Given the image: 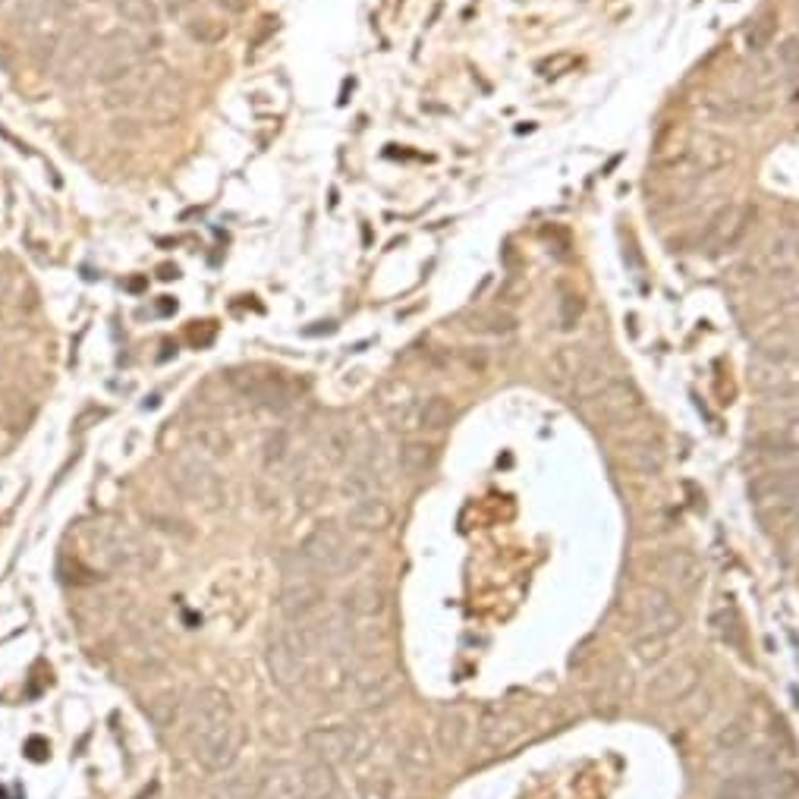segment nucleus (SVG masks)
Wrapping results in <instances>:
<instances>
[{"label": "nucleus", "mask_w": 799, "mask_h": 799, "mask_svg": "<svg viewBox=\"0 0 799 799\" xmlns=\"http://www.w3.org/2000/svg\"><path fill=\"white\" fill-rule=\"evenodd\" d=\"M170 485H174L186 501L199 504L205 510H218L224 504V485L221 475L211 469V463L199 453H180L170 463Z\"/></svg>", "instance_id": "3"}, {"label": "nucleus", "mask_w": 799, "mask_h": 799, "mask_svg": "<svg viewBox=\"0 0 799 799\" xmlns=\"http://www.w3.org/2000/svg\"><path fill=\"white\" fill-rule=\"evenodd\" d=\"M469 331H475V334H494V337L513 334L516 331V318L507 315V312H479V315L469 318Z\"/></svg>", "instance_id": "40"}, {"label": "nucleus", "mask_w": 799, "mask_h": 799, "mask_svg": "<svg viewBox=\"0 0 799 799\" xmlns=\"http://www.w3.org/2000/svg\"><path fill=\"white\" fill-rule=\"evenodd\" d=\"M796 485H799V472L790 469V466H777V469L759 475V479H752L749 494H752L755 507H762V504H768L774 498H781V494L793 491Z\"/></svg>", "instance_id": "19"}, {"label": "nucleus", "mask_w": 799, "mask_h": 799, "mask_svg": "<svg viewBox=\"0 0 799 799\" xmlns=\"http://www.w3.org/2000/svg\"><path fill=\"white\" fill-rule=\"evenodd\" d=\"M4 4H7V0H0V7H4Z\"/></svg>", "instance_id": "57"}, {"label": "nucleus", "mask_w": 799, "mask_h": 799, "mask_svg": "<svg viewBox=\"0 0 799 799\" xmlns=\"http://www.w3.org/2000/svg\"><path fill=\"white\" fill-rule=\"evenodd\" d=\"M139 101V92L136 89H120V92H107L104 98V107H129V104H136Z\"/></svg>", "instance_id": "49"}, {"label": "nucleus", "mask_w": 799, "mask_h": 799, "mask_svg": "<svg viewBox=\"0 0 799 799\" xmlns=\"http://www.w3.org/2000/svg\"><path fill=\"white\" fill-rule=\"evenodd\" d=\"M265 655H268L271 680L284 689V693H296V689L302 686V680H306V655H302L293 645L287 626H277V630H271Z\"/></svg>", "instance_id": "7"}, {"label": "nucleus", "mask_w": 799, "mask_h": 799, "mask_svg": "<svg viewBox=\"0 0 799 799\" xmlns=\"http://www.w3.org/2000/svg\"><path fill=\"white\" fill-rule=\"evenodd\" d=\"M63 16H70L67 10H63L60 4H54V0H16V4L10 7V23L16 32H45L51 23H57V19Z\"/></svg>", "instance_id": "11"}, {"label": "nucleus", "mask_w": 799, "mask_h": 799, "mask_svg": "<svg viewBox=\"0 0 799 799\" xmlns=\"http://www.w3.org/2000/svg\"><path fill=\"white\" fill-rule=\"evenodd\" d=\"M353 686H356V696H359V705H384L397 693L400 686V677L391 671V667H359L353 674Z\"/></svg>", "instance_id": "12"}, {"label": "nucleus", "mask_w": 799, "mask_h": 799, "mask_svg": "<svg viewBox=\"0 0 799 799\" xmlns=\"http://www.w3.org/2000/svg\"><path fill=\"white\" fill-rule=\"evenodd\" d=\"M755 450L762 453L765 460H771V463H777V466H784L787 460H793L796 457V441L790 438V435H765V438H759L755 441Z\"/></svg>", "instance_id": "39"}, {"label": "nucleus", "mask_w": 799, "mask_h": 799, "mask_svg": "<svg viewBox=\"0 0 799 799\" xmlns=\"http://www.w3.org/2000/svg\"><path fill=\"white\" fill-rule=\"evenodd\" d=\"M453 419H457V406H453L447 397L422 400V409H419V428L422 431H444L447 425H453Z\"/></svg>", "instance_id": "27"}, {"label": "nucleus", "mask_w": 799, "mask_h": 799, "mask_svg": "<svg viewBox=\"0 0 799 799\" xmlns=\"http://www.w3.org/2000/svg\"><path fill=\"white\" fill-rule=\"evenodd\" d=\"M749 384L762 394H787L796 387L793 365H781V362H771L762 356H752L749 359Z\"/></svg>", "instance_id": "16"}, {"label": "nucleus", "mask_w": 799, "mask_h": 799, "mask_svg": "<svg viewBox=\"0 0 799 799\" xmlns=\"http://www.w3.org/2000/svg\"><path fill=\"white\" fill-rule=\"evenodd\" d=\"M299 777H302V787H306L309 799H331L337 793V777H334V768L318 762V759H309L299 765Z\"/></svg>", "instance_id": "24"}, {"label": "nucleus", "mask_w": 799, "mask_h": 799, "mask_svg": "<svg viewBox=\"0 0 799 799\" xmlns=\"http://www.w3.org/2000/svg\"><path fill=\"white\" fill-rule=\"evenodd\" d=\"M755 356L781 362V365H796L799 362V334H793L790 328H774L765 337H759V343H755Z\"/></svg>", "instance_id": "21"}, {"label": "nucleus", "mask_w": 799, "mask_h": 799, "mask_svg": "<svg viewBox=\"0 0 799 799\" xmlns=\"http://www.w3.org/2000/svg\"><path fill=\"white\" fill-rule=\"evenodd\" d=\"M148 721L155 724L158 730H170L180 721V696L177 693H161L145 705Z\"/></svg>", "instance_id": "34"}, {"label": "nucleus", "mask_w": 799, "mask_h": 799, "mask_svg": "<svg viewBox=\"0 0 799 799\" xmlns=\"http://www.w3.org/2000/svg\"><path fill=\"white\" fill-rule=\"evenodd\" d=\"M400 765L409 771V774H425L435 765V755H431V746L425 737H409L400 749Z\"/></svg>", "instance_id": "35"}, {"label": "nucleus", "mask_w": 799, "mask_h": 799, "mask_svg": "<svg viewBox=\"0 0 799 799\" xmlns=\"http://www.w3.org/2000/svg\"><path fill=\"white\" fill-rule=\"evenodd\" d=\"M661 570H664L667 579L677 582V589H683V592L696 589V586H699V579H702V564H699V557H696L693 551H683V548L667 551V554L661 557Z\"/></svg>", "instance_id": "20"}, {"label": "nucleus", "mask_w": 799, "mask_h": 799, "mask_svg": "<svg viewBox=\"0 0 799 799\" xmlns=\"http://www.w3.org/2000/svg\"><path fill=\"white\" fill-rule=\"evenodd\" d=\"M258 793H262V799H309L306 787H302V777H299V765L293 762L271 765L258 777Z\"/></svg>", "instance_id": "15"}, {"label": "nucleus", "mask_w": 799, "mask_h": 799, "mask_svg": "<svg viewBox=\"0 0 799 799\" xmlns=\"http://www.w3.org/2000/svg\"><path fill=\"white\" fill-rule=\"evenodd\" d=\"M369 737L365 730L340 724V727H315L306 733V752L309 759H318L325 765H353L369 755Z\"/></svg>", "instance_id": "4"}, {"label": "nucleus", "mask_w": 799, "mask_h": 799, "mask_svg": "<svg viewBox=\"0 0 799 799\" xmlns=\"http://www.w3.org/2000/svg\"><path fill=\"white\" fill-rule=\"evenodd\" d=\"M177 274H180L177 265H161V268H158V277H161V280H170V277H177Z\"/></svg>", "instance_id": "53"}, {"label": "nucleus", "mask_w": 799, "mask_h": 799, "mask_svg": "<svg viewBox=\"0 0 799 799\" xmlns=\"http://www.w3.org/2000/svg\"><path fill=\"white\" fill-rule=\"evenodd\" d=\"M249 4H252V0H214V7H218L221 13H227V16H243L249 10Z\"/></svg>", "instance_id": "50"}, {"label": "nucleus", "mask_w": 799, "mask_h": 799, "mask_svg": "<svg viewBox=\"0 0 799 799\" xmlns=\"http://www.w3.org/2000/svg\"><path fill=\"white\" fill-rule=\"evenodd\" d=\"M293 457V435L287 428H277L274 435H268L265 447H262V466L265 472H274L280 466H287Z\"/></svg>", "instance_id": "33"}, {"label": "nucleus", "mask_w": 799, "mask_h": 799, "mask_svg": "<svg viewBox=\"0 0 799 799\" xmlns=\"http://www.w3.org/2000/svg\"><path fill=\"white\" fill-rule=\"evenodd\" d=\"M705 111L721 120V123H755L768 114V104L759 98H743V95H727V98H711Z\"/></svg>", "instance_id": "17"}, {"label": "nucleus", "mask_w": 799, "mask_h": 799, "mask_svg": "<svg viewBox=\"0 0 799 799\" xmlns=\"http://www.w3.org/2000/svg\"><path fill=\"white\" fill-rule=\"evenodd\" d=\"M796 104H799V89H796Z\"/></svg>", "instance_id": "56"}, {"label": "nucleus", "mask_w": 799, "mask_h": 799, "mask_svg": "<svg viewBox=\"0 0 799 799\" xmlns=\"http://www.w3.org/2000/svg\"><path fill=\"white\" fill-rule=\"evenodd\" d=\"M192 444H199V450L208 457H227L230 453V435L218 425H199L192 431Z\"/></svg>", "instance_id": "38"}, {"label": "nucleus", "mask_w": 799, "mask_h": 799, "mask_svg": "<svg viewBox=\"0 0 799 799\" xmlns=\"http://www.w3.org/2000/svg\"><path fill=\"white\" fill-rule=\"evenodd\" d=\"M394 520V510L387 507V501H381L378 494L372 498H359L350 510H347V526L356 532H381L387 529Z\"/></svg>", "instance_id": "18"}, {"label": "nucleus", "mask_w": 799, "mask_h": 799, "mask_svg": "<svg viewBox=\"0 0 799 799\" xmlns=\"http://www.w3.org/2000/svg\"><path fill=\"white\" fill-rule=\"evenodd\" d=\"M325 601V589L315 576H299V573H287L284 589L277 595V611L287 623H296L302 617H309L321 608Z\"/></svg>", "instance_id": "8"}, {"label": "nucleus", "mask_w": 799, "mask_h": 799, "mask_svg": "<svg viewBox=\"0 0 799 799\" xmlns=\"http://www.w3.org/2000/svg\"><path fill=\"white\" fill-rule=\"evenodd\" d=\"M777 32V16L774 13H765L752 23V29L746 32V48L749 51H765L771 45V38Z\"/></svg>", "instance_id": "43"}, {"label": "nucleus", "mask_w": 799, "mask_h": 799, "mask_svg": "<svg viewBox=\"0 0 799 799\" xmlns=\"http://www.w3.org/2000/svg\"><path fill=\"white\" fill-rule=\"evenodd\" d=\"M752 221H755V208H752V205H746V202L724 205L721 211L711 214V221L705 224L702 249L711 252V255L737 249V246L746 240V236H749Z\"/></svg>", "instance_id": "6"}, {"label": "nucleus", "mask_w": 799, "mask_h": 799, "mask_svg": "<svg viewBox=\"0 0 799 799\" xmlns=\"http://www.w3.org/2000/svg\"><path fill=\"white\" fill-rule=\"evenodd\" d=\"M790 438L796 441V447H799V419L793 422V428H790Z\"/></svg>", "instance_id": "55"}, {"label": "nucleus", "mask_w": 799, "mask_h": 799, "mask_svg": "<svg viewBox=\"0 0 799 799\" xmlns=\"http://www.w3.org/2000/svg\"><path fill=\"white\" fill-rule=\"evenodd\" d=\"M777 67L790 85H799V38H784V45L777 48Z\"/></svg>", "instance_id": "44"}, {"label": "nucleus", "mask_w": 799, "mask_h": 799, "mask_svg": "<svg viewBox=\"0 0 799 799\" xmlns=\"http://www.w3.org/2000/svg\"><path fill=\"white\" fill-rule=\"evenodd\" d=\"M161 4L167 7V13H174V16H183L189 10L192 0H161Z\"/></svg>", "instance_id": "51"}, {"label": "nucleus", "mask_w": 799, "mask_h": 799, "mask_svg": "<svg viewBox=\"0 0 799 799\" xmlns=\"http://www.w3.org/2000/svg\"><path fill=\"white\" fill-rule=\"evenodd\" d=\"M158 312L161 315H170V312H177V302L170 299V296H161V302H158Z\"/></svg>", "instance_id": "52"}, {"label": "nucleus", "mask_w": 799, "mask_h": 799, "mask_svg": "<svg viewBox=\"0 0 799 799\" xmlns=\"http://www.w3.org/2000/svg\"><path fill=\"white\" fill-rule=\"evenodd\" d=\"M479 733L488 746H507L516 733H520V721H513L510 715H501V711H491V715L482 718Z\"/></svg>", "instance_id": "30"}, {"label": "nucleus", "mask_w": 799, "mask_h": 799, "mask_svg": "<svg viewBox=\"0 0 799 799\" xmlns=\"http://www.w3.org/2000/svg\"><path fill=\"white\" fill-rule=\"evenodd\" d=\"M359 799H403L400 796V787L394 777H369V781H362L359 784Z\"/></svg>", "instance_id": "45"}, {"label": "nucleus", "mask_w": 799, "mask_h": 799, "mask_svg": "<svg viewBox=\"0 0 799 799\" xmlns=\"http://www.w3.org/2000/svg\"><path fill=\"white\" fill-rule=\"evenodd\" d=\"M693 686H696V667L686 664V661H674V664L661 667V671L652 677L649 696L655 702H674V699H683Z\"/></svg>", "instance_id": "14"}, {"label": "nucleus", "mask_w": 799, "mask_h": 799, "mask_svg": "<svg viewBox=\"0 0 799 799\" xmlns=\"http://www.w3.org/2000/svg\"><path fill=\"white\" fill-rule=\"evenodd\" d=\"M258 793V784L249 774H224L208 787V799H252Z\"/></svg>", "instance_id": "32"}, {"label": "nucleus", "mask_w": 799, "mask_h": 799, "mask_svg": "<svg viewBox=\"0 0 799 799\" xmlns=\"http://www.w3.org/2000/svg\"><path fill=\"white\" fill-rule=\"evenodd\" d=\"M111 133H114L117 139H139V136H142V126H139L136 120H129V117H120V120H114Z\"/></svg>", "instance_id": "48"}, {"label": "nucleus", "mask_w": 799, "mask_h": 799, "mask_svg": "<svg viewBox=\"0 0 799 799\" xmlns=\"http://www.w3.org/2000/svg\"><path fill=\"white\" fill-rule=\"evenodd\" d=\"M680 626H683V614L671 595L661 589L642 592L636 604V633H633L636 649H661Z\"/></svg>", "instance_id": "2"}, {"label": "nucleus", "mask_w": 799, "mask_h": 799, "mask_svg": "<svg viewBox=\"0 0 799 799\" xmlns=\"http://www.w3.org/2000/svg\"><path fill=\"white\" fill-rule=\"evenodd\" d=\"M347 608H350L356 617H365V620L381 617L384 608H387V592L378 586L375 579L359 582V586H356V589L350 592V598H347Z\"/></svg>", "instance_id": "25"}, {"label": "nucleus", "mask_w": 799, "mask_h": 799, "mask_svg": "<svg viewBox=\"0 0 799 799\" xmlns=\"http://www.w3.org/2000/svg\"><path fill=\"white\" fill-rule=\"evenodd\" d=\"M378 488V469L372 463H356L350 469V475L343 479V494H347L350 501H359V498H372Z\"/></svg>", "instance_id": "31"}, {"label": "nucleus", "mask_w": 799, "mask_h": 799, "mask_svg": "<svg viewBox=\"0 0 799 799\" xmlns=\"http://www.w3.org/2000/svg\"><path fill=\"white\" fill-rule=\"evenodd\" d=\"M759 510V520L765 529H784V526H793L799 520V485L787 494H781V498H774L762 507H755Z\"/></svg>", "instance_id": "23"}, {"label": "nucleus", "mask_w": 799, "mask_h": 799, "mask_svg": "<svg viewBox=\"0 0 799 799\" xmlns=\"http://www.w3.org/2000/svg\"><path fill=\"white\" fill-rule=\"evenodd\" d=\"M350 450H353V431L343 428V425H334L325 435V457L331 463H343L350 457Z\"/></svg>", "instance_id": "42"}, {"label": "nucleus", "mask_w": 799, "mask_h": 799, "mask_svg": "<svg viewBox=\"0 0 799 799\" xmlns=\"http://www.w3.org/2000/svg\"><path fill=\"white\" fill-rule=\"evenodd\" d=\"M730 161H733V145L718 136H693L680 142L677 148H658V155H655V164L661 170H667L671 177H683V180L711 177Z\"/></svg>", "instance_id": "1"}, {"label": "nucleus", "mask_w": 799, "mask_h": 799, "mask_svg": "<svg viewBox=\"0 0 799 799\" xmlns=\"http://www.w3.org/2000/svg\"><path fill=\"white\" fill-rule=\"evenodd\" d=\"M117 13L129 26L155 32L161 26V7L158 0H117Z\"/></svg>", "instance_id": "26"}, {"label": "nucleus", "mask_w": 799, "mask_h": 799, "mask_svg": "<svg viewBox=\"0 0 799 799\" xmlns=\"http://www.w3.org/2000/svg\"><path fill=\"white\" fill-rule=\"evenodd\" d=\"M774 296H777V302H784V306H799V271L784 277V280H777Z\"/></svg>", "instance_id": "46"}, {"label": "nucleus", "mask_w": 799, "mask_h": 799, "mask_svg": "<svg viewBox=\"0 0 799 799\" xmlns=\"http://www.w3.org/2000/svg\"><path fill=\"white\" fill-rule=\"evenodd\" d=\"M469 737V718L463 715V711H444L441 721H438V740L447 752H460L463 743Z\"/></svg>", "instance_id": "28"}, {"label": "nucleus", "mask_w": 799, "mask_h": 799, "mask_svg": "<svg viewBox=\"0 0 799 799\" xmlns=\"http://www.w3.org/2000/svg\"><path fill=\"white\" fill-rule=\"evenodd\" d=\"M189 41H196V45H218V41L227 38V26L221 19H211V16H192L183 23Z\"/></svg>", "instance_id": "36"}, {"label": "nucleus", "mask_w": 799, "mask_h": 799, "mask_svg": "<svg viewBox=\"0 0 799 799\" xmlns=\"http://www.w3.org/2000/svg\"><path fill=\"white\" fill-rule=\"evenodd\" d=\"M595 400H598V409L611 422H630L642 413V394L630 381H611Z\"/></svg>", "instance_id": "13"}, {"label": "nucleus", "mask_w": 799, "mask_h": 799, "mask_svg": "<svg viewBox=\"0 0 799 799\" xmlns=\"http://www.w3.org/2000/svg\"><path fill=\"white\" fill-rule=\"evenodd\" d=\"M749 737H752L749 721H746V718H737V721H730L727 727L718 730L715 746H718L721 752H737V749H743V746L749 743Z\"/></svg>", "instance_id": "41"}, {"label": "nucleus", "mask_w": 799, "mask_h": 799, "mask_svg": "<svg viewBox=\"0 0 799 799\" xmlns=\"http://www.w3.org/2000/svg\"><path fill=\"white\" fill-rule=\"evenodd\" d=\"M623 460L630 463L633 469H639V472H658L661 469V463H664V457H661V450L658 447H652L649 441H633V444H626L623 447Z\"/></svg>", "instance_id": "37"}, {"label": "nucleus", "mask_w": 799, "mask_h": 799, "mask_svg": "<svg viewBox=\"0 0 799 799\" xmlns=\"http://www.w3.org/2000/svg\"><path fill=\"white\" fill-rule=\"evenodd\" d=\"M611 381H614V378H608V372H604L598 362L586 359V362H582L579 369H576V375H573V391H576L579 397L592 400V397H598Z\"/></svg>", "instance_id": "29"}, {"label": "nucleus", "mask_w": 799, "mask_h": 799, "mask_svg": "<svg viewBox=\"0 0 799 799\" xmlns=\"http://www.w3.org/2000/svg\"><path fill=\"white\" fill-rule=\"evenodd\" d=\"M438 463V447L428 441H406L397 453V466L409 479H419V475L431 472Z\"/></svg>", "instance_id": "22"}, {"label": "nucleus", "mask_w": 799, "mask_h": 799, "mask_svg": "<svg viewBox=\"0 0 799 799\" xmlns=\"http://www.w3.org/2000/svg\"><path fill=\"white\" fill-rule=\"evenodd\" d=\"M7 290H10V277H7L4 271H0V299L7 296Z\"/></svg>", "instance_id": "54"}, {"label": "nucleus", "mask_w": 799, "mask_h": 799, "mask_svg": "<svg viewBox=\"0 0 799 799\" xmlns=\"http://www.w3.org/2000/svg\"><path fill=\"white\" fill-rule=\"evenodd\" d=\"M189 743H192V755H196L205 771L224 774L236 762V755H240L243 727H240V721H233V724H224V727L189 733Z\"/></svg>", "instance_id": "5"}, {"label": "nucleus", "mask_w": 799, "mask_h": 799, "mask_svg": "<svg viewBox=\"0 0 799 799\" xmlns=\"http://www.w3.org/2000/svg\"><path fill=\"white\" fill-rule=\"evenodd\" d=\"M759 268H762V274H768L774 280V284L796 274L799 271V233H793V230L774 233L765 243V249L759 252Z\"/></svg>", "instance_id": "10"}, {"label": "nucleus", "mask_w": 799, "mask_h": 799, "mask_svg": "<svg viewBox=\"0 0 799 799\" xmlns=\"http://www.w3.org/2000/svg\"><path fill=\"white\" fill-rule=\"evenodd\" d=\"M240 721L233 711V702L224 689L218 686H202L196 696L189 702V733H202V730H211V727H224V724H233Z\"/></svg>", "instance_id": "9"}, {"label": "nucleus", "mask_w": 799, "mask_h": 799, "mask_svg": "<svg viewBox=\"0 0 799 799\" xmlns=\"http://www.w3.org/2000/svg\"><path fill=\"white\" fill-rule=\"evenodd\" d=\"M57 54H60V35L51 32V35H41V38H38V45H35V51H32V60L45 67V63L54 60Z\"/></svg>", "instance_id": "47"}]
</instances>
